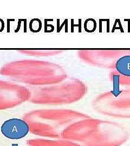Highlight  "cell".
<instances>
[{"mask_svg": "<svg viewBox=\"0 0 130 146\" xmlns=\"http://www.w3.org/2000/svg\"><path fill=\"white\" fill-rule=\"evenodd\" d=\"M26 146H81L79 144L66 139L48 140L31 139L27 141Z\"/></svg>", "mask_w": 130, "mask_h": 146, "instance_id": "cell-5", "label": "cell"}, {"mask_svg": "<svg viewBox=\"0 0 130 146\" xmlns=\"http://www.w3.org/2000/svg\"><path fill=\"white\" fill-rule=\"evenodd\" d=\"M77 116L72 113H57L40 115L29 119L27 122L29 131L42 137L61 139L63 131L71 120Z\"/></svg>", "mask_w": 130, "mask_h": 146, "instance_id": "cell-2", "label": "cell"}, {"mask_svg": "<svg viewBox=\"0 0 130 146\" xmlns=\"http://www.w3.org/2000/svg\"><path fill=\"white\" fill-rule=\"evenodd\" d=\"M1 131L5 137L11 139L23 137L29 131V126L25 121L19 119L7 120L1 126Z\"/></svg>", "mask_w": 130, "mask_h": 146, "instance_id": "cell-4", "label": "cell"}, {"mask_svg": "<svg viewBox=\"0 0 130 146\" xmlns=\"http://www.w3.org/2000/svg\"><path fill=\"white\" fill-rule=\"evenodd\" d=\"M96 107L109 114L130 116V93L122 94L118 98H113L111 95L105 96L98 100Z\"/></svg>", "mask_w": 130, "mask_h": 146, "instance_id": "cell-3", "label": "cell"}, {"mask_svg": "<svg viewBox=\"0 0 130 146\" xmlns=\"http://www.w3.org/2000/svg\"><path fill=\"white\" fill-rule=\"evenodd\" d=\"M124 128L107 122L86 120L69 125L63 131L61 139L81 146H120L128 139Z\"/></svg>", "mask_w": 130, "mask_h": 146, "instance_id": "cell-1", "label": "cell"}, {"mask_svg": "<svg viewBox=\"0 0 130 146\" xmlns=\"http://www.w3.org/2000/svg\"><path fill=\"white\" fill-rule=\"evenodd\" d=\"M115 68L122 75L130 77V55L120 58L115 63Z\"/></svg>", "mask_w": 130, "mask_h": 146, "instance_id": "cell-6", "label": "cell"}]
</instances>
